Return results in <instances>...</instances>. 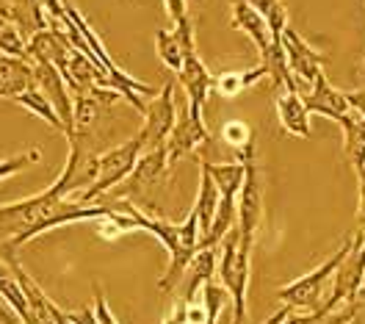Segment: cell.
I'll return each mask as SVG.
<instances>
[{"mask_svg": "<svg viewBox=\"0 0 365 324\" xmlns=\"http://www.w3.org/2000/svg\"><path fill=\"white\" fill-rule=\"evenodd\" d=\"M108 211L111 208L103 203L83 206L78 200L56 197L47 188L36 197L6 203V206H0V258L17 255L20 247H25L28 241H34L42 233L64 228L72 222H86V219L97 222V219L108 216Z\"/></svg>", "mask_w": 365, "mask_h": 324, "instance_id": "1", "label": "cell"}, {"mask_svg": "<svg viewBox=\"0 0 365 324\" xmlns=\"http://www.w3.org/2000/svg\"><path fill=\"white\" fill-rule=\"evenodd\" d=\"M111 208L128 213V216L133 219L136 231L153 233L160 244L166 247V253H169V266H166L163 278L158 280V288L160 291H172L182 280V275L188 272L194 255L200 250V222H197L194 208L188 211L185 222H169V219H163V216L144 213L138 206L128 203V200H116Z\"/></svg>", "mask_w": 365, "mask_h": 324, "instance_id": "2", "label": "cell"}, {"mask_svg": "<svg viewBox=\"0 0 365 324\" xmlns=\"http://www.w3.org/2000/svg\"><path fill=\"white\" fill-rule=\"evenodd\" d=\"M250 260L252 241L241 238V231L232 225V231L222 238L219 255V278L232 300V324H247V288H250Z\"/></svg>", "mask_w": 365, "mask_h": 324, "instance_id": "3", "label": "cell"}, {"mask_svg": "<svg viewBox=\"0 0 365 324\" xmlns=\"http://www.w3.org/2000/svg\"><path fill=\"white\" fill-rule=\"evenodd\" d=\"M351 241H354V236H349V238L343 241L341 250L329 255V258H327L321 266H316L310 275H304V278L294 280L291 285H285V288L279 291V300L285 302V305H291L294 310H302V313L319 310L321 305H324V291L332 285V278H335L338 266H341L343 258L351 250Z\"/></svg>", "mask_w": 365, "mask_h": 324, "instance_id": "4", "label": "cell"}, {"mask_svg": "<svg viewBox=\"0 0 365 324\" xmlns=\"http://www.w3.org/2000/svg\"><path fill=\"white\" fill-rule=\"evenodd\" d=\"M141 150H144L141 136H133V139H128L125 144H119V147H111V150L100 153V158H97V178H94L89 191H83L78 197V203L94 206L106 191H114L119 183H125L130 178V172L136 169Z\"/></svg>", "mask_w": 365, "mask_h": 324, "instance_id": "5", "label": "cell"}, {"mask_svg": "<svg viewBox=\"0 0 365 324\" xmlns=\"http://www.w3.org/2000/svg\"><path fill=\"white\" fill-rule=\"evenodd\" d=\"M235 153H238V161L247 169L244 186L238 191V203H235V211H238L235 228L241 231V238L255 244V233L263 225V181H260V169L255 161V139L238 147Z\"/></svg>", "mask_w": 365, "mask_h": 324, "instance_id": "6", "label": "cell"}, {"mask_svg": "<svg viewBox=\"0 0 365 324\" xmlns=\"http://www.w3.org/2000/svg\"><path fill=\"white\" fill-rule=\"evenodd\" d=\"M69 158L61 169V175L56 178V183L50 186L47 191H53L56 197H64L69 194H83L89 191L94 178H97V158L100 153L94 150V139L89 136H69Z\"/></svg>", "mask_w": 365, "mask_h": 324, "instance_id": "7", "label": "cell"}, {"mask_svg": "<svg viewBox=\"0 0 365 324\" xmlns=\"http://www.w3.org/2000/svg\"><path fill=\"white\" fill-rule=\"evenodd\" d=\"M363 280H365V238L354 236L351 250H349V255L343 258V263L338 266V272L332 278V285H329V294L324 297L321 310L332 313V310H338V305H346V302L357 294V288L363 285Z\"/></svg>", "mask_w": 365, "mask_h": 324, "instance_id": "8", "label": "cell"}, {"mask_svg": "<svg viewBox=\"0 0 365 324\" xmlns=\"http://www.w3.org/2000/svg\"><path fill=\"white\" fill-rule=\"evenodd\" d=\"M178 119V97H175V83H166L158 92V97H153V103L144 111V125L138 131L144 150H158L166 147V139L175 128ZM141 150V153H144Z\"/></svg>", "mask_w": 365, "mask_h": 324, "instance_id": "9", "label": "cell"}, {"mask_svg": "<svg viewBox=\"0 0 365 324\" xmlns=\"http://www.w3.org/2000/svg\"><path fill=\"white\" fill-rule=\"evenodd\" d=\"M178 78H180V83H182V92H185V106H188L191 119L205 125L202 108H205V103H207V94L213 89V75L207 72L205 61L200 59L197 47L182 53V70L178 72Z\"/></svg>", "mask_w": 365, "mask_h": 324, "instance_id": "10", "label": "cell"}, {"mask_svg": "<svg viewBox=\"0 0 365 324\" xmlns=\"http://www.w3.org/2000/svg\"><path fill=\"white\" fill-rule=\"evenodd\" d=\"M279 45H282V53H285L288 70L294 72V78L299 81V86H310V83L316 81V75L324 72V61H327V56L319 53L316 47L307 45V42L302 39V34L294 31L291 25L282 31Z\"/></svg>", "mask_w": 365, "mask_h": 324, "instance_id": "11", "label": "cell"}, {"mask_svg": "<svg viewBox=\"0 0 365 324\" xmlns=\"http://www.w3.org/2000/svg\"><path fill=\"white\" fill-rule=\"evenodd\" d=\"M31 67H34L36 89L50 100V106L56 108L58 119L64 122V136H69L72 133V122H75V103L69 97V86L64 81V75L53 64H45V61H31Z\"/></svg>", "mask_w": 365, "mask_h": 324, "instance_id": "12", "label": "cell"}, {"mask_svg": "<svg viewBox=\"0 0 365 324\" xmlns=\"http://www.w3.org/2000/svg\"><path fill=\"white\" fill-rule=\"evenodd\" d=\"M210 133H207V128L202 122H194L191 114H188V106L185 108H178V119H175V128H172V133H169V139H166V156H169V166H175V163L180 161L185 153H191L194 147H200V144H210Z\"/></svg>", "mask_w": 365, "mask_h": 324, "instance_id": "13", "label": "cell"}, {"mask_svg": "<svg viewBox=\"0 0 365 324\" xmlns=\"http://www.w3.org/2000/svg\"><path fill=\"white\" fill-rule=\"evenodd\" d=\"M302 100H304V108H307L310 114H321V116H327V119H335V122H341L343 116L351 111V106H349V100H346V92H338V89L327 81L324 72L316 75V81L310 83V92L302 94Z\"/></svg>", "mask_w": 365, "mask_h": 324, "instance_id": "14", "label": "cell"}, {"mask_svg": "<svg viewBox=\"0 0 365 324\" xmlns=\"http://www.w3.org/2000/svg\"><path fill=\"white\" fill-rule=\"evenodd\" d=\"M277 116H279V125L288 136H302V139H310L313 131H310V111L304 108V100L299 92H285L277 97Z\"/></svg>", "mask_w": 365, "mask_h": 324, "instance_id": "15", "label": "cell"}, {"mask_svg": "<svg viewBox=\"0 0 365 324\" xmlns=\"http://www.w3.org/2000/svg\"><path fill=\"white\" fill-rule=\"evenodd\" d=\"M34 83V67L28 59H9L0 56V97L3 100H17L28 92Z\"/></svg>", "mask_w": 365, "mask_h": 324, "instance_id": "16", "label": "cell"}, {"mask_svg": "<svg viewBox=\"0 0 365 324\" xmlns=\"http://www.w3.org/2000/svg\"><path fill=\"white\" fill-rule=\"evenodd\" d=\"M341 131H343V153H346V161L354 166V172H363L365 169V116L351 108V111L341 119Z\"/></svg>", "mask_w": 365, "mask_h": 324, "instance_id": "17", "label": "cell"}, {"mask_svg": "<svg viewBox=\"0 0 365 324\" xmlns=\"http://www.w3.org/2000/svg\"><path fill=\"white\" fill-rule=\"evenodd\" d=\"M216 269H219L216 247H200L197 255H194V260H191V266H188V272H185V294H182V300H194L197 291H202V285H205L207 280H213Z\"/></svg>", "mask_w": 365, "mask_h": 324, "instance_id": "18", "label": "cell"}, {"mask_svg": "<svg viewBox=\"0 0 365 324\" xmlns=\"http://www.w3.org/2000/svg\"><path fill=\"white\" fill-rule=\"evenodd\" d=\"M200 169L210 175V181L216 186L219 197H227V200H238V191L244 186V163L232 161V163H210V161H200Z\"/></svg>", "mask_w": 365, "mask_h": 324, "instance_id": "19", "label": "cell"}, {"mask_svg": "<svg viewBox=\"0 0 365 324\" xmlns=\"http://www.w3.org/2000/svg\"><path fill=\"white\" fill-rule=\"evenodd\" d=\"M0 297H3L6 305L17 313V319H20L23 324H36L34 322L31 308H28V300L23 297V288H20V283H17V278H14L11 263L3 260V258H0Z\"/></svg>", "mask_w": 365, "mask_h": 324, "instance_id": "20", "label": "cell"}, {"mask_svg": "<svg viewBox=\"0 0 365 324\" xmlns=\"http://www.w3.org/2000/svg\"><path fill=\"white\" fill-rule=\"evenodd\" d=\"M194 213H197V222H200V238L210 231L213 225V216H216V208H219V191L210 181V175L200 169V188H197V200H194Z\"/></svg>", "mask_w": 365, "mask_h": 324, "instance_id": "21", "label": "cell"}, {"mask_svg": "<svg viewBox=\"0 0 365 324\" xmlns=\"http://www.w3.org/2000/svg\"><path fill=\"white\" fill-rule=\"evenodd\" d=\"M260 78H269V70L263 64H257V67L244 72H225V75L213 78V89L222 94V97H235V94H241L244 89H250L252 83L260 81Z\"/></svg>", "mask_w": 365, "mask_h": 324, "instance_id": "22", "label": "cell"}, {"mask_svg": "<svg viewBox=\"0 0 365 324\" xmlns=\"http://www.w3.org/2000/svg\"><path fill=\"white\" fill-rule=\"evenodd\" d=\"M247 3L266 20L274 42H279L282 31L288 28V9H285V3L282 0H247Z\"/></svg>", "mask_w": 365, "mask_h": 324, "instance_id": "23", "label": "cell"}, {"mask_svg": "<svg viewBox=\"0 0 365 324\" xmlns=\"http://www.w3.org/2000/svg\"><path fill=\"white\" fill-rule=\"evenodd\" d=\"M14 103H17V106H23V108H28L31 114L42 116V119H45V122H50V125H53L56 131H61V133H64V122L58 119L56 108L50 106V100H47L45 94L39 92L36 86H31L28 92H23L20 97H17V100H14Z\"/></svg>", "mask_w": 365, "mask_h": 324, "instance_id": "24", "label": "cell"}, {"mask_svg": "<svg viewBox=\"0 0 365 324\" xmlns=\"http://www.w3.org/2000/svg\"><path fill=\"white\" fill-rule=\"evenodd\" d=\"M155 50H158V59L172 72L182 70V42L175 34V28L172 31H155Z\"/></svg>", "mask_w": 365, "mask_h": 324, "instance_id": "25", "label": "cell"}, {"mask_svg": "<svg viewBox=\"0 0 365 324\" xmlns=\"http://www.w3.org/2000/svg\"><path fill=\"white\" fill-rule=\"evenodd\" d=\"M230 300L227 288L225 285H219V283H213V280H207L205 285H202V308H205V324H216L219 319V313L225 310V305Z\"/></svg>", "mask_w": 365, "mask_h": 324, "instance_id": "26", "label": "cell"}, {"mask_svg": "<svg viewBox=\"0 0 365 324\" xmlns=\"http://www.w3.org/2000/svg\"><path fill=\"white\" fill-rule=\"evenodd\" d=\"M39 161V150H31V153H23V156H14V158H6V161H0V181L3 178H11V175H17V172H23L25 166H31V163Z\"/></svg>", "mask_w": 365, "mask_h": 324, "instance_id": "27", "label": "cell"}, {"mask_svg": "<svg viewBox=\"0 0 365 324\" xmlns=\"http://www.w3.org/2000/svg\"><path fill=\"white\" fill-rule=\"evenodd\" d=\"M222 133H225V141H227L232 150H238V147H244L247 141L255 139V133H252L244 122H227Z\"/></svg>", "mask_w": 365, "mask_h": 324, "instance_id": "28", "label": "cell"}, {"mask_svg": "<svg viewBox=\"0 0 365 324\" xmlns=\"http://www.w3.org/2000/svg\"><path fill=\"white\" fill-rule=\"evenodd\" d=\"M163 6H166V14L172 17L175 28H188V25H194L191 17H188V3H185V0H163Z\"/></svg>", "mask_w": 365, "mask_h": 324, "instance_id": "29", "label": "cell"}, {"mask_svg": "<svg viewBox=\"0 0 365 324\" xmlns=\"http://www.w3.org/2000/svg\"><path fill=\"white\" fill-rule=\"evenodd\" d=\"M94 316H97V322L100 324H119L114 316H111L108 302H106V294H103L100 285H94Z\"/></svg>", "mask_w": 365, "mask_h": 324, "instance_id": "30", "label": "cell"}, {"mask_svg": "<svg viewBox=\"0 0 365 324\" xmlns=\"http://www.w3.org/2000/svg\"><path fill=\"white\" fill-rule=\"evenodd\" d=\"M357 186H360V188H357V191H360V194H357V236H360V238H365V169L363 172H357Z\"/></svg>", "mask_w": 365, "mask_h": 324, "instance_id": "31", "label": "cell"}, {"mask_svg": "<svg viewBox=\"0 0 365 324\" xmlns=\"http://www.w3.org/2000/svg\"><path fill=\"white\" fill-rule=\"evenodd\" d=\"M6 25H17L20 31H23V25H20V14H17V9L9 3V0H0V31L6 28Z\"/></svg>", "mask_w": 365, "mask_h": 324, "instance_id": "32", "label": "cell"}, {"mask_svg": "<svg viewBox=\"0 0 365 324\" xmlns=\"http://www.w3.org/2000/svg\"><path fill=\"white\" fill-rule=\"evenodd\" d=\"M188 305L191 302H185V300H180L175 308H172V313L163 319V324H185V316H188Z\"/></svg>", "mask_w": 365, "mask_h": 324, "instance_id": "33", "label": "cell"}, {"mask_svg": "<svg viewBox=\"0 0 365 324\" xmlns=\"http://www.w3.org/2000/svg\"><path fill=\"white\" fill-rule=\"evenodd\" d=\"M69 319L75 324H100L91 308H83V310H78V313H69Z\"/></svg>", "mask_w": 365, "mask_h": 324, "instance_id": "34", "label": "cell"}, {"mask_svg": "<svg viewBox=\"0 0 365 324\" xmlns=\"http://www.w3.org/2000/svg\"><path fill=\"white\" fill-rule=\"evenodd\" d=\"M346 100H349V106L354 108V111H360L365 116V89L363 92H346Z\"/></svg>", "mask_w": 365, "mask_h": 324, "instance_id": "35", "label": "cell"}, {"mask_svg": "<svg viewBox=\"0 0 365 324\" xmlns=\"http://www.w3.org/2000/svg\"><path fill=\"white\" fill-rule=\"evenodd\" d=\"M291 313H294V308H291V305H282V308L274 313L272 319H266L263 324H282L285 319H288V316H291ZM247 324H250V322H247Z\"/></svg>", "mask_w": 365, "mask_h": 324, "instance_id": "36", "label": "cell"}, {"mask_svg": "<svg viewBox=\"0 0 365 324\" xmlns=\"http://www.w3.org/2000/svg\"><path fill=\"white\" fill-rule=\"evenodd\" d=\"M0 322H3V324H23L20 319H17V313H14L9 305H0Z\"/></svg>", "mask_w": 365, "mask_h": 324, "instance_id": "37", "label": "cell"}, {"mask_svg": "<svg viewBox=\"0 0 365 324\" xmlns=\"http://www.w3.org/2000/svg\"><path fill=\"white\" fill-rule=\"evenodd\" d=\"M53 324H75L69 319V313H64L58 305H53Z\"/></svg>", "mask_w": 365, "mask_h": 324, "instance_id": "38", "label": "cell"}, {"mask_svg": "<svg viewBox=\"0 0 365 324\" xmlns=\"http://www.w3.org/2000/svg\"><path fill=\"white\" fill-rule=\"evenodd\" d=\"M363 283H365V280H363Z\"/></svg>", "mask_w": 365, "mask_h": 324, "instance_id": "39", "label": "cell"}]
</instances>
